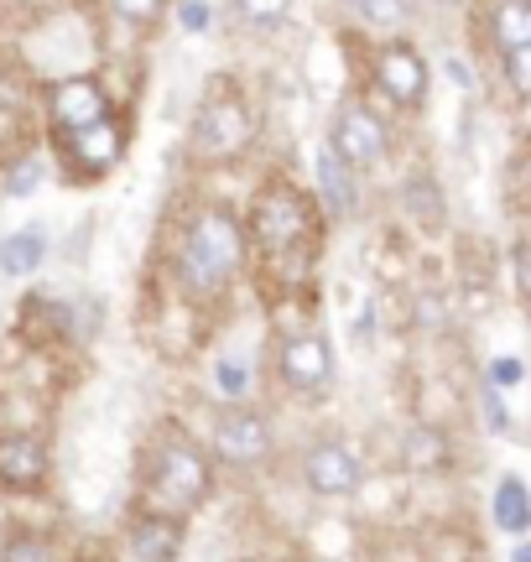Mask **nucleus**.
Returning <instances> with one entry per match:
<instances>
[{
	"mask_svg": "<svg viewBox=\"0 0 531 562\" xmlns=\"http://www.w3.org/2000/svg\"><path fill=\"white\" fill-rule=\"evenodd\" d=\"M240 266V224L225 209H204L199 220L188 224L183 240V281L188 292L199 297H214Z\"/></svg>",
	"mask_w": 531,
	"mask_h": 562,
	"instance_id": "1",
	"label": "nucleus"
},
{
	"mask_svg": "<svg viewBox=\"0 0 531 562\" xmlns=\"http://www.w3.org/2000/svg\"><path fill=\"white\" fill-rule=\"evenodd\" d=\"M151 495L162 505V516H178L188 505H199L208 495V463L204 453L183 438H167L151 459Z\"/></svg>",
	"mask_w": 531,
	"mask_h": 562,
	"instance_id": "2",
	"label": "nucleus"
},
{
	"mask_svg": "<svg viewBox=\"0 0 531 562\" xmlns=\"http://www.w3.org/2000/svg\"><path fill=\"white\" fill-rule=\"evenodd\" d=\"M250 131H256V121H250L240 94H208L199 110V125H193V151L204 161H229L250 146Z\"/></svg>",
	"mask_w": 531,
	"mask_h": 562,
	"instance_id": "3",
	"label": "nucleus"
},
{
	"mask_svg": "<svg viewBox=\"0 0 531 562\" xmlns=\"http://www.w3.org/2000/svg\"><path fill=\"white\" fill-rule=\"evenodd\" d=\"M328 146H334V157L349 161L354 172H365V167H375V161L386 157V125H381V115L365 110V104H344V110L334 115Z\"/></svg>",
	"mask_w": 531,
	"mask_h": 562,
	"instance_id": "4",
	"label": "nucleus"
},
{
	"mask_svg": "<svg viewBox=\"0 0 531 562\" xmlns=\"http://www.w3.org/2000/svg\"><path fill=\"white\" fill-rule=\"evenodd\" d=\"M276 370H282V381L297 396H318L328 375H334V355H328V344L318 334H292L282 344V355H276Z\"/></svg>",
	"mask_w": 531,
	"mask_h": 562,
	"instance_id": "5",
	"label": "nucleus"
},
{
	"mask_svg": "<svg viewBox=\"0 0 531 562\" xmlns=\"http://www.w3.org/2000/svg\"><path fill=\"white\" fill-rule=\"evenodd\" d=\"M214 453L225 463H235V469H250V463H261L266 453H271V427H266V417H256V412H225V417L214 422Z\"/></svg>",
	"mask_w": 531,
	"mask_h": 562,
	"instance_id": "6",
	"label": "nucleus"
},
{
	"mask_svg": "<svg viewBox=\"0 0 531 562\" xmlns=\"http://www.w3.org/2000/svg\"><path fill=\"white\" fill-rule=\"evenodd\" d=\"M375 79H381V89H386L391 100H402V104L428 100V63H422V53H417L411 42H391V47H381Z\"/></svg>",
	"mask_w": 531,
	"mask_h": 562,
	"instance_id": "7",
	"label": "nucleus"
},
{
	"mask_svg": "<svg viewBox=\"0 0 531 562\" xmlns=\"http://www.w3.org/2000/svg\"><path fill=\"white\" fill-rule=\"evenodd\" d=\"M303 474L313 495H349L365 469H360V459L349 453L344 442H313L303 459Z\"/></svg>",
	"mask_w": 531,
	"mask_h": 562,
	"instance_id": "8",
	"label": "nucleus"
},
{
	"mask_svg": "<svg viewBox=\"0 0 531 562\" xmlns=\"http://www.w3.org/2000/svg\"><path fill=\"white\" fill-rule=\"evenodd\" d=\"M47 110H53V125H58L63 136H79V131L104 121V89L94 79H63L53 89Z\"/></svg>",
	"mask_w": 531,
	"mask_h": 562,
	"instance_id": "9",
	"label": "nucleus"
},
{
	"mask_svg": "<svg viewBox=\"0 0 531 562\" xmlns=\"http://www.w3.org/2000/svg\"><path fill=\"white\" fill-rule=\"evenodd\" d=\"M47 480V448L32 432H0V490H37Z\"/></svg>",
	"mask_w": 531,
	"mask_h": 562,
	"instance_id": "10",
	"label": "nucleus"
},
{
	"mask_svg": "<svg viewBox=\"0 0 531 562\" xmlns=\"http://www.w3.org/2000/svg\"><path fill=\"white\" fill-rule=\"evenodd\" d=\"M250 224H256V240H261L266 250H282V245H292L297 235H303L307 214H303V203L292 199L286 188H271V193H261Z\"/></svg>",
	"mask_w": 531,
	"mask_h": 562,
	"instance_id": "11",
	"label": "nucleus"
},
{
	"mask_svg": "<svg viewBox=\"0 0 531 562\" xmlns=\"http://www.w3.org/2000/svg\"><path fill=\"white\" fill-rule=\"evenodd\" d=\"M183 542V526L178 516H142L131 526V558L136 562H172Z\"/></svg>",
	"mask_w": 531,
	"mask_h": 562,
	"instance_id": "12",
	"label": "nucleus"
},
{
	"mask_svg": "<svg viewBox=\"0 0 531 562\" xmlns=\"http://www.w3.org/2000/svg\"><path fill=\"white\" fill-rule=\"evenodd\" d=\"M68 157H74L79 172H104L110 161L121 157V131H115L110 121L89 125V131H79V136H68Z\"/></svg>",
	"mask_w": 531,
	"mask_h": 562,
	"instance_id": "13",
	"label": "nucleus"
},
{
	"mask_svg": "<svg viewBox=\"0 0 531 562\" xmlns=\"http://www.w3.org/2000/svg\"><path fill=\"white\" fill-rule=\"evenodd\" d=\"M490 32H495V42H500V53L531 47V0H500L490 16Z\"/></svg>",
	"mask_w": 531,
	"mask_h": 562,
	"instance_id": "14",
	"label": "nucleus"
},
{
	"mask_svg": "<svg viewBox=\"0 0 531 562\" xmlns=\"http://www.w3.org/2000/svg\"><path fill=\"white\" fill-rule=\"evenodd\" d=\"M349 172H354V167L334 157V146L318 151V182H324L328 214H349V209H354V182H349Z\"/></svg>",
	"mask_w": 531,
	"mask_h": 562,
	"instance_id": "15",
	"label": "nucleus"
},
{
	"mask_svg": "<svg viewBox=\"0 0 531 562\" xmlns=\"http://www.w3.org/2000/svg\"><path fill=\"white\" fill-rule=\"evenodd\" d=\"M495 521L506 526V531H527L531 526V490L521 480L495 484Z\"/></svg>",
	"mask_w": 531,
	"mask_h": 562,
	"instance_id": "16",
	"label": "nucleus"
},
{
	"mask_svg": "<svg viewBox=\"0 0 531 562\" xmlns=\"http://www.w3.org/2000/svg\"><path fill=\"white\" fill-rule=\"evenodd\" d=\"M42 250H47V240H42V229H21V235H11V240L0 245V271H11V277H21V271H32V266H42Z\"/></svg>",
	"mask_w": 531,
	"mask_h": 562,
	"instance_id": "17",
	"label": "nucleus"
},
{
	"mask_svg": "<svg viewBox=\"0 0 531 562\" xmlns=\"http://www.w3.org/2000/svg\"><path fill=\"white\" fill-rule=\"evenodd\" d=\"M0 562H58V552L37 531H16V537H5V547H0Z\"/></svg>",
	"mask_w": 531,
	"mask_h": 562,
	"instance_id": "18",
	"label": "nucleus"
},
{
	"mask_svg": "<svg viewBox=\"0 0 531 562\" xmlns=\"http://www.w3.org/2000/svg\"><path fill=\"white\" fill-rule=\"evenodd\" d=\"M286 5L292 0H235V11L250 21V26H276L286 16Z\"/></svg>",
	"mask_w": 531,
	"mask_h": 562,
	"instance_id": "19",
	"label": "nucleus"
},
{
	"mask_svg": "<svg viewBox=\"0 0 531 562\" xmlns=\"http://www.w3.org/2000/svg\"><path fill=\"white\" fill-rule=\"evenodd\" d=\"M360 11L375 26H396V21H407V0H360Z\"/></svg>",
	"mask_w": 531,
	"mask_h": 562,
	"instance_id": "20",
	"label": "nucleus"
},
{
	"mask_svg": "<svg viewBox=\"0 0 531 562\" xmlns=\"http://www.w3.org/2000/svg\"><path fill=\"white\" fill-rule=\"evenodd\" d=\"M506 79L516 83V94H527V100H531V47L506 53Z\"/></svg>",
	"mask_w": 531,
	"mask_h": 562,
	"instance_id": "21",
	"label": "nucleus"
},
{
	"mask_svg": "<svg viewBox=\"0 0 531 562\" xmlns=\"http://www.w3.org/2000/svg\"><path fill=\"white\" fill-rule=\"evenodd\" d=\"M110 5H115L125 21H136V26H146V21L162 16V0H110Z\"/></svg>",
	"mask_w": 531,
	"mask_h": 562,
	"instance_id": "22",
	"label": "nucleus"
},
{
	"mask_svg": "<svg viewBox=\"0 0 531 562\" xmlns=\"http://www.w3.org/2000/svg\"><path fill=\"white\" fill-rule=\"evenodd\" d=\"M479 406H485V422H490L495 432H506V427H511V417H506V402H500V391H495L490 381H485V391H479Z\"/></svg>",
	"mask_w": 531,
	"mask_h": 562,
	"instance_id": "23",
	"label": "nucleus"
},
{
	"mask_svg": "<svg viewBox=\"0 0 531 562\" xmlns=\"http://www.w3.org/2000/svg\"><path fill=\"white\" fill-rule=\"evenodd\" d=\"M178 21H183V32H208V0H183Z\"/></svg>",
	"mask_w": 531,
	"mask_h": 562,
	"instance_id": "24",
	"label": "nucleus"
},
{
	"mask_svg": "<svg viewBox=\"0 0 531 562\" xmlns=\"http://www.w3.org/2000/svg\"><path fill=\"white\" fill-rule=\"evenodd\" d=\"M219 385H225V396H246V364L225 360L219 364Z\"/></svg>",
	"mask_w": 531,
	"mask_h": 562,
	"instance_id": "25",
	"label": "nucleus"
},
{
	"mask_svg": "<svg viewBox=\"0 0 531 562\" xmlns=\"http://www.w3.org/2000/svg\"><path fill=\"white\" fill-rule=\"evenodd\" d=\"M511 261H516V281H521V292L531 297V240L516 245V256H511Z\"/></svg>",
	"mask_w": 531,
	"mask_h": 562,
	"instance_id": "26",
	"label": "nucleus"
},
{
	"mask_svg": "<svg viewBox=\"0 0 531 562\" xmlns=\"http://www.w3.org/2000/svg\"><path fill=\"white\" fill-rule=\"evenodd\" d=\"M516 381H521V364H516V360H495L490 364V385H495V391H500V385H516Z\"/></svg>",
	"mask_w": 531,
	"mask_h": 562,
	"instance_id": "27",
	"label": "nucleus"
},
{
	"mask_svg": "<svg viewBox=\"0 0 531 562\" xmlns=\"http://www.w3.org/2000/svg\"><path fill=\"white\" fill-rule=\"evenodd\" d=\"M37 178H42V167H37V161H26V167H16V178H11V193H32V188H37Z\"/></svg>",
	"mask_w": 531,
	"mask_h": 562,
	"instance_id": "28",
	"label": "nucleus"
},
{
	"mask_svg": "<svg viewBox=\"0 0 531 562\" xmlns=\"http://www.w3.org/2000/svg\"><path fill=\"white\" fill-rule=\"evenodd\" d=\"M511 562H531V542H527V547H516V552H511Z\"/></svg>",
	"mask_w": 531,
	"mask_h": 562,
	"instance_id": "29",
	"label": "nucleus"
},
{
	"mask_svg": "<svg viewBox=\"0 0 531 562\" xmlns=\"http://www.w3.org/2000/svg\"><path fill=\"white\" fill-rule=\"evenodd\" d=\"M443 5H459V0H443Z\"/></svg>",
	"mask_w": 531,
	"mask_h": 562,
	"instance_id": "30",
	"label": "nucleus"
}]
</instances>
